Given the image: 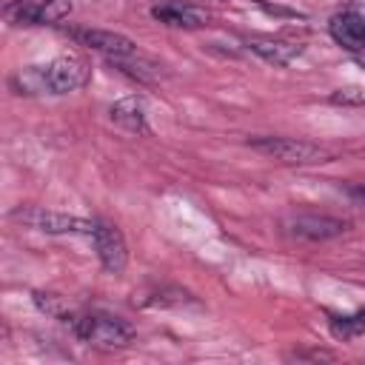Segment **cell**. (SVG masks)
Listing matches in <instances>:
<instances>
[{
	"mask_svg": "<svg viewBox=\"0 0 365 365\" xmlns=\"http://www.w3.org/2000/svg\"><path fill=\"white\" fill-rule=\"evenodd\" d=\"M248 145L277 163L285 165H311V163H328L334 157L331 148L308 143V140H294V137H251Z\"/></svg>",
	"mask_w": 365,
	"mask_h": 365,
	"instance_id": "obj_1",
	"label": "cell"
},
{
	"mask_svg": "<svg viewBox=\"0 0 365 365\" xmlns=\"http://www.w3.org/2000/svg\"><path fill=\"white\" fill-rule=\"evenodd\" d=\"M71 331L83 342L97 348H125L134 336V328L128 322L108 314H77V319L71 322Z\"/></svg>",
	"mask_w": 365,
	"mask_h": 365,
	"instance_id": "obj_2",
	"label": "cell"
},
{
	"mask_svg": "<svg viewBox=\"0 0 365 365\" xmlns=\"http://www.w3.org/2000/svg\"><path fill=\"white\" fill-rule=\"evenodd\" d=\"M11 220H17L34 231H46V234H83V237L94 234V220H83V217H71V214H60V211H46L37 205L11 211Z\"/></svg>",
	"mask_w": 365,
	"mask_h": 365,
	"instance_id": "obj_3",
	"label": "cell"
},
{
	"mask_svg": "<svg viewBox=\"0 0 365 365\" xmlns=\"http://www.w3.org/2000/svg\"><path fill=\"white\" fill-rule=\"evenodd\" d=\"M43 77H46V94H68L88 83V66L86 60L66 54V57H54L51 63H46Z\"/></svg>",
	"mask_w": 365,
	"mask_h": 365,
	"instance_id": "obj_4",
	"label": "cell"
},
{
	"mask_svg": "<svg viewBox=\"0 0 365 365\" xmlns=\"http://www.w3.org/2000/svg\"><path fill=\"white\" fill-rule=\"evenodd\" d=\"M94 248H97V257H100V265L108 271V274H123L125 271V262H128V248H125V237L117 225L106 222V220H94Z\"/></svg>",
	"mask_w": 365,
	"mask_h": 365,
	"instance_id": "obj_5",
	"label": "cell"
},
{
	"mask_svg": "<svg viewBox=\"0 0 365 365\" xmlns=\"http://www.w3.org/2000/svg\"><path fill=\"white\" fill-rule=\"evenodd\" d=\"M285 231L297 240H311V242H325L334 237H342L348 231L345 220L328 217V214H294L285 220Z\"/></svg>",
	"mask_w": 365,
	"mask_h": 365,
	"instance_id": "obj_6",
	"label": "cell"
},
{
	"mask_svg": "<svg viewBox=\"0 0 365 365\" xmlns=\"http://www.w3.org/2000/svg\"><path fill=\"white\" fill-rule=\"evenodd\" d=\"M68 37L77 40L80 46H88L100 54H106L108 60H117V57H134L140 54L137 43L125 34H117V31H106V29H68Z\"/></svg>",
	"mask_w": 365,
	"mask_h": 365,
	"instance_id": "obj_7",
	"label": "cell"
},
{
	"mask_svg": "<svg viewBox=\"0 0 365 365\" xmlns=\"http://www.w3.org/2000/svg\"><path fill=\"white\" fill-rule=\"evenodd\" d=\"M68 11H71V0H26V3L11 6L9 17H14L17 23H29V26H51L68 17Z\"/></svg>",
	"mask_w": 365,
	"mask_h": 365,
	"instance_id": "obj_8",
	"label": "cell"
},
{
	"mask_svg": "<svg viewBox=\"0 0 365 365\" xmlns=\"http://www.w3.org/2000/svg\"><path fill=\"white\" fill-rule=\"evenodd\" d=\"M328 31L348 51H362L365 48V17L356 14V11H339V14H334L331 23H328Z\"/></svg>",
	"mask_w": 365,
	"mask_h": 365,
	"instance_id": "obj_9",
	"label": "cell"
},
{
	"mask_svg": "<svg viewBox=\"0 0 365 365\" xmlns=\"http://www.w3.org/2000/svg\"><path fill=\"white\" fill-rule=\"evenodd\" d=\"M154 20L165 23V26H174V29H200V26H208L211 14L205 9H197V6H182V3H163V6H154L151 9Z\"/></svg>",
	"mask_w": 365,
	"mask_h": 365,
	"instance_id": "obj_10",
	"label": "cell"
},
{
	"mask_svg": "<svg viewBox=\"0 0 365 365\" xmlns=\"http://www.w3.org/2000/svg\"><path fill=\"white\" fill-rule=\"evenodd\" d=\"M108 114H111V123L120 125L123 131H128V134H148V125H145V108H143V100H140V97L128 94V97L117 100V103L111 106Z\"/></svg>",
	"mask_w": 365,
	"mask_h": 365,
	"instance_id": "obj_11",
	"label": "cell"
},
{
	"mask_svg": "<svg viewBox=\"0 0 365 365\" xmlns=\"http://www.w3.org/2000/svg\"><path fill=\"white\" fill-rule=\"evenodd\" d=\"M245 46H248L257 57H262L265 63H274V66H288L291 60H297V57L302 54L299 46L285 43V40H274V37H248Z\"/></svg>",
	"mask_w": 365,
	"mask_h": 365,
	"instance_id": "obj_12",
	"label": "cell"
},
{
	"mask_svg": "<svg viewBox=\"0 0 365 365\" xmlns=\"http://www.w3.org/2000/svg\"><path fill=\"white\" fill-rule=\"evenodd\" d=\"M31 299H34V305H37L46 317H51V319H60V322H66V325H71V322L77 319V311L66 302V297H60V294H54V291H34Z\"/></svg>",
	"mask_w": 365,
	"mask_h": 365,
	"instance_id": "obj_13",
	"label": "cell"
},
{
	"mask_svg": "<svg viewBox=\"0 0 365 365\" xmlns=\"http://www.w3.org/2000/svg\"><path fill=\"white\" fill-rule=\"evenodd\" d=\"M11 88L17 94H46L43 66H26L11 77Z\"/></svg>",
	"mask_w": 365,
	"mask_h": 365,
	"instance_id": "obj_14",
	"label": "cell"
},
{
	"mask_svg": "<svg viewBox=\"0 0 365 365\" xmlns=\"http://www.w3.org/2000/svg\"><path fill=\"white\" fill-rule=\"evenodd\" d=\"M331 334L336 339H354L365 334V311H356L351 317H334L331 319Z\"/></svg>",
	"mask_w": 365,
	"mask_h": 365,
	"instance_id": "obj_15",
	"label": "cell"
},
{
	"mask_svg": "<svg viewBox=\"0 0 365 365\" xmlns=\"http://www.w3.org/2000/svg\"><path fill=\"white\" fill-rule=\"evenodd\" d=\"M331 103L334 106H365V88H356V86L336 88L331 94Z\"/></svg>",
	"mask_w": 365,
	"mask_h": 365,
	"instance_id": "obj_16",
	"label": "cell"
},
{
	"mask_svg": "<svg viewBox=\"0 0 365 365\" xmlns=\"http://www.w3.org/2000/svg\"><path fill=\"white\" fill-rule=\"evenodd\" d=\"M351 194H354V197H359V200H365V182L354 185V188H351Z\"/></svg>",
	"mask_w": 365,
	"mask_h": 365,
	"instance_id": "obj_17",
	"label": "cell"
}]
</instances>
